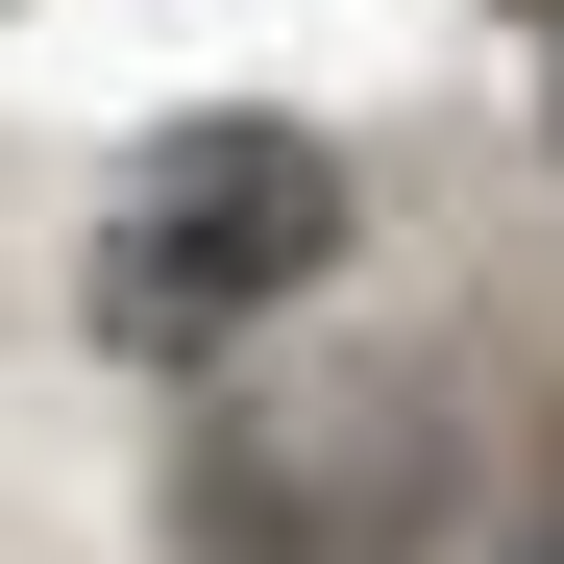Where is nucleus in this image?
<instances>
[{"instance_id": "f257e3e1", "label": "nucleus", "mask_w": 564, "mask_h": 564, "mask_svg": "<svg viewBox=\"0 0 564 564\" xmlns=\"http://www.w3.org/2000/svg\"><path fill=\"white\" fill-rule=\"evenodd\" d=\"M319 270H344V172H319L295 123H197V148L123 172V221H99V319H123L148 368H197V344H246L270 295H319Z\"/></svg>"}, {"instance_id": "f03ea898", "label": "nucleus", "mask_w": 564, "mask_h": 564, "mask_svg": "<svg viewBox=\"0 0 564 564\" xmlns=\"http://www.w3.org/2000/svg\"><path fill=\"white\" fill-rule=\"evenodd\" d=\"M516 564H564V491H540V516H516Z\"/></svg>"}]
</instances>
